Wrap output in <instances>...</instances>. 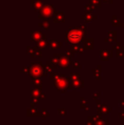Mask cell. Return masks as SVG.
I'll use <instances>...</instances> for the list:
<instances>
[{
  "mask_svg": "<svg viewBox=\"0 0 124 125\" xmlns=\"http://www.w3.org/2000/svg\"><path fill=\"white\" fill-rule=\"evenodd\" d=\"M85 32L81 27H71L66 31V41L72 44H78L84 39Z\"/></svg>",
  "mask_w": 124,
  "mask_h": 125,
  "instance_id": "obj_1",
  "label": "cell"
},
{
  "mask_svg": "<svg viewBox=\"0 0 124 125\" xmlns=\"http://www.w3.org/2000/svg\"><path fill=\"white\" fill-rule=\"evenodd\" d=\"M54 6L53 4H44L43 7L39 10V19L43 21H49L54 17Z\"/></svg>",
  "mask_w": 124,
  "mask_h": 125,
  "instance_id": "obj_2",
  "label": "cell"
},
{
  "mask_svg": "<svg viewBox=\"0 0 124 125\" xmlns=\"http://www.w3.org/2000/svg\"><path fill=\"white\" fill-rule=\"evenodd\" d=\"M31 37L33 42H38L41 39H46L47 36L43 34V31H31Z\"/></svg>",
  "mask_w": 124,
  "mask_h": 125,
  "instance_id": "obj_3",
  "label": "cell"
},
{
  "mask_svg": "<svg viewBox=\"0 0 124 125\" xmlns=\"http://www.w3.org/2000/svg\"><path fill=\"white\" fill-rule=\"evenodd\" d=\"M53 20H54V21L56 22V23H66V16H65L64 15H62L61 12L60 11H54Z\"/></svg>",
  "mask_w": 124,
  "mask_h": 125,
  "instance_id": "obj_4",
  "label": "cell"
},
{
  "mask_svg": "<svg viewBox=\"0 0 124 125\" xmlns=\"http://www.w3.org/2000/svg\"><path fill=\"white\" fill-rule=\"evenodd\" d=\"M27 50L31 54V57H42L43 54H42V50H41L39 48L35 47V48H31V47H27Z\"/></svg>",
  "mask_w": 124,
  "mask_h": 125,
  "instance_id": "obj_5",
  "label": "cell"
},
{
  "mask_svg": "<svg viewBox=\"0 0 124 125\" xmlns=\"http://www.w3.org/2000/svg\"><path fill=\"white\" fill-rule=\"evenodd\" d=\"M97 16L93 13H89V12H85V14L81 16L82 20H84L86 22H93L94 20H96Z\"/></svg>",
  "mask_w": 124,
  "mask_h": 125,
  "instance_id": "obj_6",
  "label": "cell"
},
{
  "mask_svg": "<svg viewBox=\"0 0 124 125\" xmlns=\"http://www.w3.org/2000/svg\"><path fill=\"white\" fill-rule=\"evenodd\" d=\"M31 3L33 8L37 10H40L44 5L42 0H31Z\"/></svg>",
  "mask_w": 124,
  "mask_h": 125,
  "instance_id": "obj_7",
  "label": "cell"
},
{
  "mask_svg": "<svg viewBox=\"0 0 124 125\" xmlns=\"http://www.w3.org/2000/svg\"><path fill=\"white\" fill-rule=\"evenodd\" d=\"M59 62H60V67L66 68V67H68V65H69V58H67V57H64L63 55H60Z\"/></svg>",
  "mask_w": 124,
  "mask_h": 125,
  "instance_id": "obj_8",
  "label": "cell"
},
{
  "mask_svg": "<svg viewBox=\"0 0 124 125\" xmlns=\"http://www.w3.org/2000/svg\"><path fill=\"white\" fill-rule=\"evenodd\" d=\"M100 53H101V61H106L109 57L112 56L111 50H101Z\"/></svg>",
  "mask_w": 124,
  "mask_h": 125,
  "instance_id": "obj_9",
  "label": "cell"
},
{
  "mask_svg": "<svg viewBox=\"0 0 124 125\" xmlns=\"http://www.w3.org/2000/svg\"><path fill=\"white\" fill-rule=\"evenodd\" d=\"M49 47L51 48V49H57L60 46H61V43L60 42H59L58 40H54V39H53V40H51L50 42H49Z\"/></svg>",
  "mask_w": 124,
  "mask_h": 125,
  "instance_id": "obj_10",
  "label": "cell"
},
{
  "mask_svg": "<svg viewBox=\"0 0 124 125\" xmlns=\"http://www.w3.org/2000/svg\"><path fill=\"white\" fill-rule=\"evenodd\" d=\"M112 18V26H124V23L122 22L119 19L116 18V16L115 15H113L111 16Z\"/></svg>",
  "mask_w": 124,
  "mask_h": 125,
  "instance_id": "obj_11",
  "label": "cell"
},
{
  "mask_svg": "<svg viewBox=\"0 0 124 125\" xmlns=\"http://www.w3.org/2000/svg\"><path fill=\"white\" fill-rule=\"evenodd\" d=\"M83 42L85 43V49H93V39L92 38H84Z\"/></svg>",
  "mask_w": 124,
  "mask_h": 125,
  "instance_id": "obj_12",
  "label": "cell"
},
{
  "mask_svg": "<svg viewBox=\"0 0 124 125\" xmlns=\"http://www.w3.org/2000/svg\"><path fill=\"white\" fill-rule=\"evenodd\" d=\"M38 26L44 30H49L51 28L50 23H49V21H43L38 24Z\"/></svg>",
  "mask_w": 124,
  "mask_h": 125,
  "instance_id": "obj_13",
  "label": "cell"
},
{
  "mask_svg": "<svg viewBox=\"0 0 124 125\" xmlns=\"http://www.w3.org/2000/svg\"><path fill=\"white\" fill-rule=\"evenodd\" d=\"M47 45H48V43H47L46 39H41L40 41L37 43V47L39 49H46Z\"/></svg>",
  "mask_w": 124,
  "mask_h": 125,
  "instance_id": "obj_14",
  "label": "cell"
},
{
  "mask_svg": "<svg viewBox=\"0 0 124 125\" xmlns=\"http://www.w3.org/2000/svg\"><path fill=\"white\" fill-rule=\"evenodd\" d=\"M95 10H96V8L95 7H93L92 4H87L85 5V11L86 12H89V13H93V12H94Z\"/></svg>",
  "mask_w": 124,
  "mask_h": 125,
  "instance_id": "obj_15",
  "label": "cell"
},
{
  "mask_svg": "<svg viewBox=\"0 0 124 125\" xmlns=\"http://www.w3.org/2000/svg\"><path fill=\"white\" fill-rule=\"evenodd\" d=\"M90 4L95 7V8H99L100 7V0H90Z\"/></svg>",
  "mask_w": 124,
  "mask_h": 125,
  "instance_id": "obj_16",
  "label": "cell"
},
{
  "mask_svg": "<svg viewBox=\"0 0 124 125\" xmlns=\"http://www.w3.org/2000/svg\"><path fill=\"white\" fill-rule=\"evenodd\" d=\"M112 49H116L117 51H123L124 48H123V46H122V45H121L120 43H116V45L112 46Z\"/></svg>",
  "mask_w": 124,
  "mask_h": 125,
  "instance_id": "obj_17",
  "label": "cell"
},
{
  "mask_svg": "<svg viewBox=\"0 0 124 125\" xmlns=\"http://www.w3.org/2000/svg\"><path fill=\"white\" fill-rule=\"evenodd\" d=\"M108 37H113V38H116V31H109Z\"/></svg>",
  "mask_w": 124,
  "mask_h": 125,
  "instance_id": "obj_18",
  "label": "cell"
},
{
  "mask_svg": "<svg viewBox=\"0 0 124 125\" xmlns=\"http://www.w3.org/2000/svg\"><path fill=\"white\" fill-rule=\"evenodd\" d=\"M116 38H113V37H105V39H104V41L105 42V43H115L116 42Z\"/></svg>",
  "mask_w": 124,
  "mask_h": 125,
  "instance_id": "obj_19",
  "label": "cell"
},
{
  "mask_svg": "<svg viewBox=\"0 0 124 125\" xmlns=\"http://www.w3.org/2000/svg\"><path fill=\"white\" fill-rule=\"evenodd\" d=\"M84 49L85 48H83V47H82L81 45H79V47H78V54H83L84 53Z\"/></svg>",
  "mask_w": 124,
  "mask_h": 125,
  "instance_id": "obj_20",
  "label": "cell"
},
{
  "mask_svg": "<svg viewBox=\"0 0 124 125\" xmlns=\"http://www.w3.org/2000/svg\"><path fill=\"white\" fill-rule=\"evenodd\" d=\"M116 56L117 57H122L123 56V51H117V53H116Z\"/></svg>",
  "mask_w": 124,
  "mask_h": 125,
  "instance_id": "obj_21",
  "label": "cell"
},
{
  "mask_svg": "<svg viewBox=\"0 0 124 125\" xmlns=\"http://www.w3.org/2000/svg\"><path fill=\"white\" fill-rule=\"evenodd\" d=\"M66 56L72 58V57L73 56V55H72V53L71 52V51H67V52H66Z\"/></svg>",
  "mask_w": 124,
  "mask_h": 125,
  "instance_id": "obj_22",
  "label": "cell"
},
{
  "mask_svg": "<svg viewBox=\"0 0 124 125\" xmlns=\"http://www.w3.org/2000/svg\"><path fill=\"white\" fill-rule=\"evenodd\" d=\"M81 28H82L83 30H84V31H85V28H86L85 22H82V24H81Z\"/></svg>",
  "mask_w": 124,
  "mask_h": 125,
  "instance_id": "obj_23",
  "label": "cell"
},
{
  "mask_svg": "<svg viewBox=\"0 0 124 125\" xmlns=\"http://www.w3.org/2000/svg\"><path fill=\"white\" fill-rule=\"evenodd\" d=\"M100 1H101V0H100ZM102 1H104V2L106 3V4H112V2H113L112 0H102Z\"/></svg>",
  "mask_w": 124,
  "mask_h": 125,
  "instance_id": "obj_24",
  "label": "cell"
},
{
  "mask_svg": "<svg viewBox=\"0 0 124 125\" xmlns=\"http://www.w3.org/2000/svg\"><path fill=\"white\" fill-rule=\"evenodd\" d=\"M123 27H124V26H123ZM123 34H124V31H123Z\"/></svg>",
  "mask_w": 124,
  "mask_h": 125,
  "instance_id": "obj_25",
  "label": "cell"
},
{
  "mask_svg": "<svg viewBox=\"0 0 124 125\" xmlns=\"http://www.w3.org/2000/svg\"><path fill=\"white\" fill-rule=\"evenodd\" d=\"M123 23H124V21H123Z\"/></svg>",
  "mask_w": 124,
  "mask_h": 125,
  "instance_id": "obj_26",
  "label": "cell"
}]
</instances>
